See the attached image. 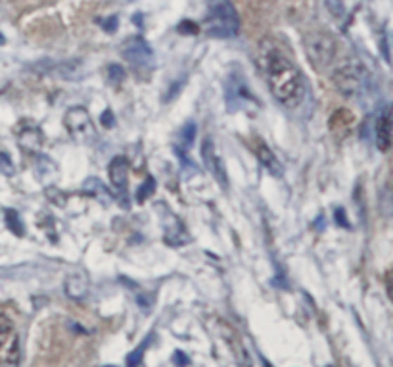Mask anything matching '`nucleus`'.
<instances>
[{"label":"nucleus","instance_id":"obj_1","mask_svg":"<svg viewBox=\"0 0 393 367\" xmlns=\"http://www.w3.org/2000/svg\"><path fill=\"white\" fill-rule=\"evenodd\" d=\"M257 64L265 73L267 85L273 97L284 108L294 110L302 104L307 94V81L302 70L290 60L281 46H276L271 39H263L257 50Z\"/></svg>","mask_w":393,"mask_h":367},{"label":"nucleus","instance_id":"obj_2","mask_svg":"<svg viewBox=\"0 0 393 367\" xmlns=\"http://www.w3.org/2000/svg\"><path fill=\"white\" fill-rule=\"evenodd\" d=\"M205 33L213 39H232L238 35L240 18L231 0H210L204 18Z\"/></svg>","mask_w":393,"mask_h":367},{"label":"nucleus","instance_id":"obj_3","mask_svg":"<svg viewBox=\"0 0 393 367\" xmlns=\"http://www.w3.org/2000/svg\"><path fill=\"white\" fill-rule=\"evenodd\" d=\"M332 81L344 97H355L365 89V83L368 81V71L359 60H347L334 70Z\"/></svg>","mask_w":393,"mask_h":367},{"label":"nucleus","instance_id":"obj_4","mask_svg":"<svg viewBox=\"0 0 393 367\" xmlns=\"http://www.w3.org/2000/svg\"><path fill=\"white\" fill-rule=\"evenodd\" d=\"M303 44H305V54L315 70L328 68L336 56V41L326 31H313L309 35H305Z\"/></svg>","mask_w":393,"mask_h":367},{"label":"nucleus","instance_id":"obj_5","mask_svg":"<svg viewBox=\"0 0 393 367\" xmlns=\"http://www.w3.org/2000/svg\"><path fill=\"white\" fill-rule=\"evenodd\" d=\"M63 125L75 141L92 142L96 139V129L92 123L91 113L86 112L83 106L70 108L63 116Z\"/></svg>","mask_w":393,"mask_h":367},{"label":"nucleus","instance_id":"obj_6","mask_svg":"<svg viewBox=\"0 0 393 367\" xmlns=\"http://www.w3.org/2000/svg\"><path fill=\"white\" fill-rule=\"evenodd\" d=\"M121 54L136 70H148L154 62V52L142 37H131L123 43Z\"/></svg>","mask_w":393,"mask_h":367},{"label":"nucleus","instance_id":"obj_7","mask_svg":"<svg viewBox=\"0 0 393 367\" xmlns=\"http://www.w3.org/2000/svg\"><path fill=\"white\" fill-rule=\"evenodd\" d=\"M20 356V340L14 323L0 316V361L2 363H15Z\"/></svg>","mask_w":393,"mask_h":367},{"label":"nucleus","instance_id":"obj_8","mask_svg":"<svg viewBox=\"0 0 393 367\" xmlns=\"http://www.w3.org/2000/svg\"><path fill=\"white\" fill-rule=\"evenodd\" d=\"M202 158H204L205 168L210 170L211 175L217 179V183L223 189H226L228 187V177H226L225 163L221 160V156H219L217 149H215V142H213L211 137H205L204 142H202Z\"/></svg>","mask_w":393,"mask_h":367},{"label":"nucleus","instance_id":"obj_9","mask_svg":"<svg viewBox=\"0 0 393 367\" xmlns=\"http://www.w3.org/2000/svg\"><path fill=\"white\" fill-rule=\"evenodd\" d=\"M15 135H18L21 149L29 150V152H37L42 147V131L33 121H20V125L15 127Z\"/></svg>","mask_w":393,"mask_h":367},{"label":"nucleus","instance_id":"obj_10","mask_svg":"<svg viewBox=\"0 0 393 367\" xmlns=\"http://www.w3.org/2000/svg\"><path fill=\"white\" fill-rule=\"evenodd\" d=\"M389 144H392V116H389V108H384L376 120V147L382 152H387Z\"/></svg>","mask_w":393,"mask_h":367},{"label":"nucleus","instance_id":"obj_11","mask_svg":"<svg viewBox=\"0 0 393 367\" xmlns=\"http://www.w3.org/2000/svg\"><path fill=\"white\" fill-rule=\"evenodd\" d=\"M127 177H129V162L123 156L113 158V162L110 163V181H112L113 189L121 194L127 192Z\"/></svg>","mask_w":393,"mask_h":367},{"label":"nucleus","instance_id":"obj_12","mask_svg":"<svg viewBox=\"0 0 393 367\" xmlns=\"http://www.w3.org/2000/svg\"><path fill=\"white\" fill-rule=\"evenodd\" d=\"M255 156H257V160H259L265 168H267L271 173H273L274 177H281L282 173H284V168H282V163L278 162V158L274 156V152L271 149H269L265 142L257 141V144H255Z\"/></svg>","mask_w":393,"mask_h":367},{"label":"nucleus","instance_id":"obj_13","mask_svg":"<svg viewBox=\"0 0 393 367\" xmlns=\"http://www.w3.org/2000/svg\"><path fill=\"white\" fill-rule=\"evenodd\" d=\"M355 123V118L349 110H337L334 116L330 118V131L336 135H345L349 133Z\"/></svg>","mask_w":393,"mask_h":367},{"label":"nucleus","instance_id":"obj_14","mask_svg":"<svg viewBox=\"0 0 393 367\" xmlns=\"http://www.w3.org/2000/svg\"><path fill=\"white\" fill-rule=\"evenodd\" d=\"M196 131H198L196 123H194V121H188V123L181 129V133H179V137H181V144H183V147H190L192 141H194V137H196Z\"/></svg>","mask_w":393,"mask_h":367},{"label":"nucleus","instance_id":"obj_15","mask_svg":"<svg viewBox=\"0 0 393 367\" xmlns=\"http://www.w3.org/2000/svg\"><path fill=\"white\" fill-rule=\"evenodd\" d=\"M155 192V181L152 179V177H148L146 181L142 183V187L138 189V192H136V200L138 202H144V200H148V197H152Z\"/></svg>","mask_w":393,"mask_h":367},{"label":"nucleus","instance_id":"obj_16","mask_svg":"<svg viewBox=\"0 0 393 367\" xmlns=\"http://www.w3.org/2000/svg\"><path fill=\"white\" fill-rule=\"evenodd\" d=\"M84 191L92 192V194H98V197L104 194L105 198H110V192L105 191L104 183H100L98 179H86V181H84Z\"/></svg>","mask_w":393,"mask_h":367},{"label":"nucleus","instance_id":"obj_17","mask_svg":"<svg viewBox=\"0 0 393 367\" xmlns=\"http://www.w3.org/2000/svg\"><path fill=\"white\" fill-rule=\"evenodd\" d=\"M6 223H8V227L14 231L15 235H23V227H21V221H20V216L14 212V210H8L6 212Z\"/></svg>","mask_w":393,"mask_h":367},{"label":"nucleus","instance_id":"obj_18","mask_svg":"<svg viewBox=\"0 0 393 367\" xmlns=\"http://www.w3.org/2000/svg\"><path fill=\"white\" fill-rule=\"evenodd\" d=\"M150 344V339L148 340H144V342H142L141 346H138V348H136V350H134L133 354H131V356H129V360H127V363H129V367H136L138 366V363H141V360H142V356H144V350H146V346Z\"/></svg>","mask_w":393,"mask_h":367},{"label":"nucleus","instance_id":"obj_19","mask_svg":"<svg viewBox=\"0 0 393 367\" xmlns=\"http://www.w3.org/2000/svg\"><path fill=\"white\" fill-rule=\"evenodd\" d=\"M108 75H110V81H112V83H123V79H125V71H123L121 66L113 64L108 68Z\"/></svg>","mask_w":393,"mask_h":367},{"label":"nucleus","instance_id":"obj_20","mask_svg":"<svg viewBox=\"0 0 393 367\" xmlns=\"http://www.w3.org/2000/svg\"><path fill=\"white\" fill-rule=\"evenodd\" d=\"M326 8L330 10L334 18H342L344 15V2L342 0H326Z\"/></svg>","mask_w":393,"mask_h":367},{"label":"nucleus","instance_id":"obj_21","mask_svg":"<svg viewBox=\"0 0 393 367\" xmlns=\"http://www.w3.org/2000/svg\"><path fill=\"white\" fill-rule=\"evenodd\" d=\"M0 173H4V175H14V166H12L10 158H8L4 152H0Z\"/></svg>","mask_w":393,"mask_h":367},{"label":"nucleus","instance_id":"obj_22","mask_svg":"<svg viewBox=\"0 0 393 367\" xmlns=\"http://www.w3.org/2000/svg\"><path fill=\"white\" fill-rule=\"evenodd\" d=\"M100 25H102L108 33H113L115 27L120 25V20H117V15H110V18H105V20H100Z\"/></svg>","mask_w":393,"mask_h":367},{"label":"nucleus","instance_id":"obj_23","mask_svg":"<svg viewBox=\"0 0 393 367\" xmlns=\"http://www.w3.org/2000/svg\"><path fill=\"white\" fill-rule=\"evenodd\" d=\"M179 31H181V33H186V35H196L198 25L192 22H183L179 25Z\"/></svg>","mask_w":393,"mask_h":367},{"label":"nucleus","instance_id":"obj_24","mask_svg":"<svg viewBox=\"0 0 393 367\" xmlns=\"http://www.w3.org/2000/svg\"><path fill=\"white\" fill-rule=\"evenodd\" d=\"M102 123H104L105 127H112V125H113V116H112V112H110V110H105L104 116H102Z\"/></svg>","mask_w":393,"mask_h":367},{"label":"nucleus","instance_id":"obj_25","mask_svg":"<svg viewBox=\"0 0 393 367\" xmlns=\"http://www.w3.org/2000/svg\"><path fill=\"white\" fill-rule=\"evenodd\" d=\"M336 221L342 227H349V223L344 219V210H336Z\"/></svg>","mask_w":393,"mask_h":367},{"label":"nucleus","instance_id":"obj_26","mask_svg":"<svg viewBox=\"0 0 393 367\" xmlns=\"http://www.w3.org/2000/svg\"><path fill=\"white\" fill-rule=\"evenodd\" d=\"M175 361H176V363H179V361H181V363H183V366H186V363H188V360H186V358H183V352H176Z\"/></svg>","mask_w":393,"mask_h":367},{"label":"nucleus","instance_id":"obj_27","mask_svg":"<svg viewBox=\"0 0 393 367\" xmlns=\"http://www.w3.org/2000/svg\"><path fill=\"white\" fill-rule=\"evenodd\" d=\"M263 363H265V367H273V366H269V361H267V360H263Z\"/></svg>","mask_w":393,"mask_h":367},{"label":"nucleus","instance_id":"obj_28","mask_svg":"<svg viewBox=\"0 0 393 367\" xmlns=\"http://www.w3.org/2000/svg\"><path fill=\"white\" fill-rule=\"evenodd\" d=\"M102 367H115V366H102Z\"/></svg>","mask_w":393,"mask_h":367}]
</instances>
